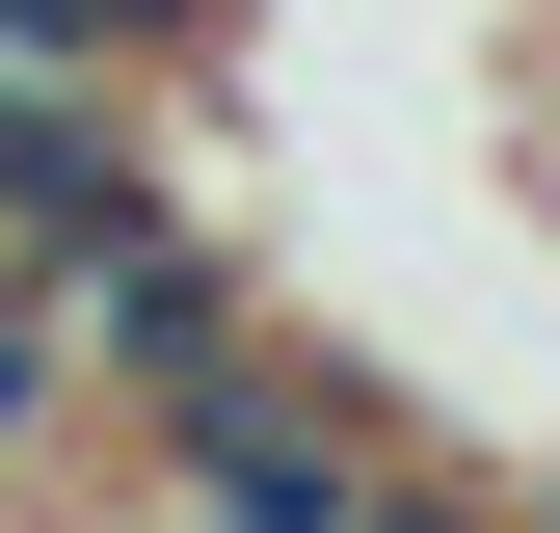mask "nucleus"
Here are the masks:
<instances>
[{
	"label": "nucleus",
	"instance_id": "obj_1",
	"mask_svg": "<svg viewBox=\"0 0 560 533\" xmlns=\"http://www.w3.org/2000/svg\"><path fill=\"white\" fill-rule=\"evenodd\" d=\"M107 481L187 507V533H454V507H560L508 427H454L428 374H374L320 294H267L214 374H161V400L107 427Z\"/></svg>",
	"mask_w": 560,
	"mask_h": 533
},
{
	"label": "nucleus",
	"instance_id": "obj_2",
	"mask_svg": "<svg viewBox=\"0 0 560 533\" xmlns=\"http://www.w3.org/2000/svg\"><path fill=\"white\" fill-rule=\"evenodd\" d=\"M267 294H294V266H267V214H214V187H133V214H107L81 266H54V320H81V374H107V427H133L161 374H214V347H241Z\"/></svg>",
	"mask_w": 560,
	"mask_h": 533
},
{
	"label": "nucleus",
	"instance_id": "obj_3",
	"mask_svg": "<svg viewBox=\"0 0 560 533\" xmlns=\"http://www.w3.org/2000/svg\"><path fill=\"white\" fill-rule=\"evenodd\" d=\"M133 187H161V81H81V54H0V240L81 266Z\"/></svg>",
	"mask_w": 560,
	"mask_h": 533
}]
</instances>
